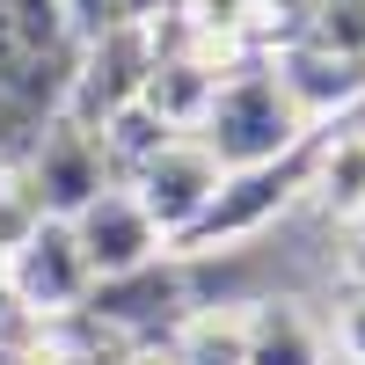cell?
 Listing matches in <instances>:
<instances>
[{"label": "cell", "instance_id": "277c9868", "mask_svg": "<svg viewBox=\"0 0 365 365\" xmlns=\"http://www.w3.org/2000/svg\"><path fill=\"white\" fill-rule=\"evenodd\" d=\"M110 146L96 125H73V117H58V125L37 139V154H29V190L51 220H73L81 205H96L110 190Z\"/></svg>", "mask_w": 365, "mask_h": 365}, {"label": "cell", "instance_id": "ac0fdd59", "mask_svg": "<svg viewBox=\"0 0 365 365\" xmlns=\"http://www.w3.org/2000/svg\"><path fill=\"white\" fill-rule=\"evenodd\" d=\"M0 365H29V358H0Z\"/></svg>", "mask_w": 365, "mask_h": 365}, {"label": "cell", "instance_id": "6da1fadb", "mask_svg": "<svg viewBox=\"0 0 365 365\" xmlns=\"http://www.w3.org/2000/svg\"><path fill=\"white\" fill-rule=\"evenodd\" d=\"M197 139L227 175H241V168H270L292 146H307V117L292 110V96L278 88L270 66H234L212 88V103L197 117Z\"/></svg>", "mask_w": 365, "mask_h": 365}, {"label": "cell", "instance_id": "30bf717a", "mask_svg": "<svg viewBox=\"0 0 365 365\" xmlns=\"http://www.w3.org/2000/svg\"><path fill=\"white\" fill-rule=\"evenodd\" d=\"M307 190L322 197L329 220H365V132H329L307 161Z\"/></svg>", "mask_w": 365, "mask_h": 365}, {"label": "cell", "instance_id": "e0dca14e", "mask_svg": "<svg viewBox=\"0 0 365 365\" xmlns=\"http://www.w3.org/2000/svg\"><path fill=\"white\" fill-rule=\"evenodd\" d=\"M344 270H351V285H365V220H351V249H344Z\"/></svg>", "mask_w": 365, "mask_h": 365}, {"label": "cell", "instance_id": "7a4b0ae2", "mask_svg": "<svg viewBox=\"0 0 365 365\" xmlns=\"http://www.w3.org/2000/svg\"><path fill=\"white\" fill-rule=\"evenodd\" d=\"M0 278H8V292L22 299V314L29 322H66L88 307V285H96V270H88L81 256V241H73V220H37V234L22 241V249L0 256Z\"/></svg>", "mask_w": 365, "mask_h": 365}, {"label": "cell", "instance_id": "3957f363", "mask_svg": "<svg viewBox=\"0 0 365 365\" xmlns=\"http://www.w3.org/2000/svg\"><path fill=\"white\" fill-rule=\"evenodd\" d=\"M220 182H227V168L205 154V139H197V132H175V139H161L154 154L125 175V190L146 205V220H154L168 241H182V234L212 212Z\"/></svg>", "mask_w": 365, "mask_h": 365}, {"label": "cell", "instance_id": "8fae6325", "mask_svg": "<svg viewBox=\"0 0 365 365\" xmlns=\"http://www.w3.org/2000/svg\"><path fill=\"white\" fill-rule=\"evenodd\" d=\"M168 344L182 351V365H241V314L197 307V314H182V329Z\"/></svg>", "mask_w": 365, "mask_h": 365}, {"label": "cell", "instance_id": "9c48e42d", "mask_svg": "<svg viewBox=\"0 0 365 365\" xmlns=\"http://www.w3.org/2000/svg\"><path fill=\"white\" fill-rule=\"evenodd\" d=\"M212 88H220V58H212V51H154L146 88H139V110L161 117L168 132H197Z\"/></svg>", "mask_w": 365, "mask_h": 365}, {"label": "cell", "instance_id": "8992f818", "mask_svg": "<svg viewBox=\"0 0 365 365\" xmlns=\"http://www.w3.org/2000/svg\"><path fill=\"white\" fill-rule=\"evenodd\" d=\"M270 73H278V88L292 96V110L307 117V125H322V117H336V110H351V103L365 96V58L329 51V44H314V37L285 44L278 58H270Z\"/></svg>", "mask_w": 365, "mask_h": 365}, {"label": "cell", "instance_id": "4fadbf2b", "mask_svg": "<svg viewBox=\"0 0 365 365\" xmlns=\"http://www.w3.org/2000/svg\"><path fill=\"white\" fill-rule=\"evenodd\" d=\"M307 37H314V44H329V51L365 58V0H314Z\"/></svg>", "mask_w": 365, "mask_h": 365}, {"label": "cell", "instance_id": "7c38bea8", "mask_svg": "<svg viewBox=\"0 0 365 365\" xmlns=\"http://www.w3.org/2000/svg\"><path fill=\"white\" fill-rule=\"evenodd\" d=\"M37 220H44V205L29 190V168H0V256L22 249V241L37 234Z\"/></svg>", "mask_w": 365, "mask_h": 365}, {"label": "cell", "instance_id": "5bb4252c", "mask_svg": "<svg viewBox=\"0 0 365 365\" xmlns=\"http://www.w3.org/2000/svg\"><path fill=\"white\" fill-rule=\"evenodd\" d=\"M249 15H263V0H190V29L197 37H234Z\"/></svg>", "mask_w": 365, "mask_h": 365}, {"label": "cell", "instance_id": "ba28073f", "mask_svg": "<svg viewBox=\"0 0 365 365\" xmlns=\"http://www.w3.org/2000/svg\"><path fill=\"white\" fill-rule=\"evenodd\" d=\"M241 365H329V336L299 299H256L241 314Z\"/></svg>", "mask_w": 365, "mask_h": 365}, {"label": "cell", "instance_id": "52a82bcc", "mask_svg": "<svg viewBox=\"0 0 365 365\" xmlns=\"http://www.w3.org/2000/svg\"><path fill=\"white\" fill-rule=\"evenodd\" d=\"M182 299V285H175V270H168V256L161 263H146V270H125V278H96L88 285V322L96 329H125V336H161V314Z\"/></svg>", "mask_w": 365, "mask_h": 365}, {"label": "cell", "instance_id": "9a60e30c", "mask_svg": "<svg viewBox=\"0 0 365 365\" xmlns=\"http://www.w3.org/2000/svg\"><path fill=\"white\" fill-rule=\"evenodd\" d=\"M336 351L351 365H365V285L344 292V307H336Z\"/></svg>", "mask_w": 365, "mask_h": 365}, {"label": "cell", "instance_id": "5b68a950", "mask_svg": "<svg viewBox=\"0 0 365 365\" xmlns=\"http://www.w3.org/2000/svg\"><path fill=\"white\" fill-rule=\"evenodd\" d=\"M73 241H81V256H88L96 278H125V270H146V263L168 256V234L146 220V205L125 182H110L96 205L73 212Z\"/></svg>", "mask_w": 365, "mask_h": 365}, {"label": "cell", "instance_id": "2e32d148", "mask_svg": "<svg viewBox=\"0 0 365 365\" xmlns=\"http://www.w3.org/2000/svg\"><path fill=\"white\" fill-rule=\"evenodd\" d=\"M110 365H182V351H175L168 336H132V344L117 351Z\"/></svg>", "mask_w": 365, "mask_h": 365}]
</instances>
